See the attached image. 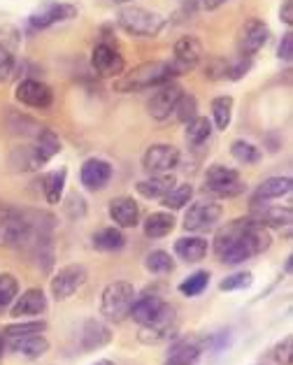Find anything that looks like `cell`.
<instances>
[{
	"label": "cell",
	"instance_id": "1",
	"mask_svg": "<svg viewBox=\"0 0 293 365\" xmlns=\"http://www.w3.org/2000/svg\"><path fill=\"white\" fill-rule=\"evenodd\" d=\"M272 245V235L268 228L256 224L252 217L233 219L219 230L215 237V254L221 263L240 265L254 256L268 252Z\"/></svg>",
	"mask_w": 293,
	"mask_h": 365
},
{
	"label": "cell",
	"instance_id": "2",
	"mask_svg": "<svg viewBox=\"0 0 293 365\" xmlns=\"http://www.w3.org/2000/svg\"><path fill=\"white\" fill-rule=\"evenodd\" d=\"M173 77L175 70L170 66V61H147V63H140L114 79V91L117 93L147 91V88H156L165 82H173Z\"/></svg>",
	"mask_w": 293,
	"mask_h": 365
},
{
	"label": "cell",
	"instance_id": "3",
	"mask_svg": "<svg viewBox=\"0 0 293 365\" xmlns=\"http://www.w3.org/2000/svg\"><path fill=\"white\" fill-rule=\"evenodd\" d=\"M117 24L123 33L133 35V38H156V35L165 29L168 19L163 14L147 10V7L126 5L119 10Z\"/></svg>",
	"mask_w": 293,
	"mask_h": 365
},
{
	"label": "cell",
	"instance_id": "4",
	"mask_svg": "<svg viewBox=\"0 0 293 365\" xmlns=\"http://www.w3.org/2000/svg\"><path fill=\"white\" fill-rule=\"evenodd\" d=\"M135 287L130 282H112L103 289L101 296V314L112 324H121L128 319L133 300H135Z\"/></svg>",
	"mask_w": 293,
	"mask_h": 365
},
{
	"label": "cell",
	"instance_id": "5",
	"mask_svg": "<svg viewBox=\"0 0 293 365\" xmlns=\"http://www.w3.org/2000/svg\"><path fill=\"white\" fill-rule=\"evenodd\" d=\"M180 333V314H177V307H173L170 302H165L163 309L152 319V322L142 324L138 340L147 346H156V344H165L170 342L173 337Z\"/></svg>",
	"mask_w": 293,
	"mask_h": 365
},
{
	"label": "cell",
	"instance_id": "6",
	"mask_svg": "<svg viewBox=\"0 0 293 365\" xmlns=\"http://www.w3.org/2000/svg\"><path fill=\"white\" fill-rule=\"evenodd\" d=\"M61 138L51 128H40L35 135V145L21 149V170H40L42 165H47L56 154H61Z\"/></svg>",
	"mask_w": 293,
	"mask_h": 365
},
{
	"label": "cell",
	"instance_id": "7",
	"mask_svg": "<svg viewBox=\"0 0 293 365\" xmlns=\"http://www.w3.org/2000/svg\"><path fill=\"white\" fill-rule=\"evenodd\" d=\"M205 191L219 195V198H235L245 191V182L237 170L226 165H210L205 173Z\"/></svg>",
	"mask_w": 293,
	"mask_h": 365
},
{
	"label": "cell",
	"instance_id": "8",
	"mask_svg": "<svg viewBox=\"0 0 293 365\" xmlns=\"http://www.w3.org/2000/svg\"><path fill=\"white\" fill-rule=\"evenodd\" d=\"M88 282V270L86 265L82 263H70V265H63L54 277H51L49 282V291L51 296H54V300H68L73 298L75 293L84 287V284Z\"/></svg>",
	"mask_w": 293,
	"mask_h": 365
},
{
	"label": "cell",
	"instance_id": "9",
	"mask_svg": "<svg viewBox=\"0 0 293 365\" xmlns=\"http://www.w3.org/2000/svg\"><path fill=\"white\" fill-rule=\"evenodd\" d=\"M77 14H79V10H77V5H73V3L44 0V3H40L29 14V26L33 31H42V29H49V26H56V24L75 19Z\"/></svg>",
	"mask_w": 293,
	"mask_h": 365
},
{
	"label": "cell",
	"instance_id": "10",
	"mask_svg": "<svg viewBox=\"0 0 293 365\" xmlns=\"http://www.w3.org/2000/svg\"><path fill=\"white\" fill-rule=\"evenodd\" d=\"M221 217H224V207L219 202L212 200H198L189 205L184 215V228L191 230V233H207V230L215 228Z\"/></svg>",
	"mask_w": 293,
	"mask_h": 365
},
{
	"label": "cell",
	"instance_id": "11",
	"mask_svg": "<svg viewBox=\"0 0 293 365\" xmlns=\"http://www.w3.org/2000/svg\"><path fill=\"white\" fill-rule=\"evenodd\" d=\"M270 40V29L268 24L261 19H250L237 33V54L254 58L259 51L268 44Z\"/></svg>",
	"mask_w": 293,
	"mask_h": 365
},
{
	"label": "cell",
	"instance_id": "12",
	"mask_svg": "<svg viewBox=\"0 0 293 365\" xmlns=\"http://www.w3.org/2000/svg\"><path fill=\"white\" fill-rule=\"evenodd\" d=\"M91 68L98 77H114L117 79L121 73H126V61L112 47L110 42H98L91 51Z\"/></svg>",
	"mask_w": 293,
	"mask_h": 365
},
{
	"label": "cell",
	"instance_id": "13",
	"mask_svg": "<svg viewBox=\"0 0 293 365\" xmlns=\"http://www.w3.org/2000/svg\"><path fill=\"white\" fill-rule=\"evenodd\" d=\"M14 98L26 108L33 110H49L54 103V91L49 84L40 82V79H21L14 88Z\"/></svg>",
	"mask_w": 293,
	"mask_h": 365
},
{
	"label": "cell",
	"instance_id": "14",
	"mask_svg": "<svg viewBox=\"0 0 293 365\" xmlns=\"http://www.w3.org/2000/svg\"><path fill=\"white\" fill-rule=\"evenodd\" d=\"M202 56H205L202 42L195 38V35H184V38L175 42V58L170 61L175 75H184V73H189V70L198 68Z\"/></svg>",
	"mask_w": 293,
	"mask_h": 365
},
{
	"label": "cell",
	"instance_id": "15",
	"mask_svg": "<svg viewBox=\"0 0 293 365\" xmlns=\"http://www.w3.org/2000/svg\"><path fill=\"white\" fill-rule=\"evenodd\" d=\"M177 165H180V151L173 145H165V142L152 145L145 151V156H142V168H145L149 175L173 173Z\"/></svg>",
	"mask_w": 293,
	"mask_h": 365
},
{
	"label": "cell",
	"instance_id": "16",
	"mask_svg": "<svg viewBox=\"0 0 293 365\" xmlns=\"http://www.w3.org/2000/svg\"><path fill=\"white\" fill-rule=\"evenodd\" d=\"M182 96V86L177 82H165L161 86H156V91L152 96V101L147 105L149 117L156 121H165L170 119V114L175 112V105Z\"/></svg>",
	"mask_w": 293,
	"mask_h": 365
},
{
	"label": "cell",
	"instance_id": "17",
	"mask_svg": "<svg viewBox=\"0 0 293 365\" xmlns=\"http://www.w3.org/2000/svg\"><path fill=\"white\" fill-rule=\"evenodd\" d=\"M205 351V340L198 337H182L168 351L163 365H195Z\"/></svg>",
	"mask_w": 293,
	"mask_h": 365
},
{
	"label": "cell",
	"instance_id": "18",
	"mask_svg": "<svg viewBox=\"0 0 293 365\" xmlns=\"http://www.w3.org/2000/svg\"><path fill=\"white\" fill-rule=\"evenodd\" d=\"M47 296H44V291L42 289H29V291H24L21 296H16V300L12 302V307H10V317L14 319H26V317H40L47 312Z\"/></svg>",
	"mask_w": 293,
	"mask_h": 365
},
{
	"label": "cell",
	"instance_id": "19",
	"mask_svg": "<svg viewBox=\"0 0 293 365\" xmlns=\"http://www.w3.org/2000/svg\"><path fill=\"white\" fill-rule=\"evenodd\" d=\"M79 180H82L86 191H103L112 180V165L105 158H88L82 165Z\"/></svg>",
	"mask_w": 293,
	"mask_h": 365
},
{
	"label": "cell",
	"instance_id": "20",
	"mask_svg": "<svg viewBox=\"0 0 293 365\" xmlns=\"http://www.w3.org/2000/svg\"><path fill=\"white\" fill-rule=\"evenodd\" d=\"M110 219L117 228H135L140 224V205L130 195L110 200Z\"/></svg>",
	"mask_w": 293,
	"mask_h": 365
},
{
	"label": "cell",
	"instance_id": "21",
	"mask_svg": "<svg viewBox=\"0 0 293 365\" xmlns=\"http://www.w3.org/2000/svg\"><path fill=\"white\" fill-rule=\"evenodd\" d=\"M163 305H165V300L158 296V293L147 291V293H142V296H135V300H133V305H130L128 317L135 324L142 326V324L152 322V319L158 314V312L163 309Z\"/></svg>",
	"mask_w": 293,
	"mask_h": 365
},
{
	"label": "cell",
	"instance_id": "22",
	"mask_svg": "<svg viewBox=\"0 0 293 365\" xmlns=\"http://www.w3.org/2000/svg\"><path fill=\"white\" fill-rule=\"evenodd\" d=\"M112 342V331L108 324L98 322V319H88L82 328V349L84 354H91L96 349H103Z\"/></svg>",
	"mask_w": 293,
	"mask_h": 365
},
{
	"label": "cell",
	"instance_id": "23",
	"mask_svg": "<svg viewBox=\"0 0 293 365\" xmlns=\"http://www.w3.org/2000/svg\"><path fill=\"white\" fill-rule=\"evenodd\" d=\"M210 242L202 235H186L175 242V256L182 258L184 263H198L207 256Z\"/></svg>",
	"mask_w": 293,
	"mask_h": 365
},
{
	"label": "cell",
	"instance_id": "24",
	"mask_svg": "<svg viewBox=\"0 0 293 365\" xmlns=\"http://www.w3.org/2000/svg\"><path fill=\"white\" fill-rule=\"evenodd\" d=\"M7 346L14 351L24 356V359H40L49 351V340L44 337L42 333L40 335H26V337H12V340H7Z\"/></svg>",
	"mask_w": 293,
	"mask_h": 365
},
{
	"label": "cell",
	"instance_id": "25",
	"mask_svg": "<svg viewBox=\"0 0 293 365\" xmlns=\"http://www.w3.org/2000/svg\"><path fill=\"white\" fill-rule=\"evenodd\" d=\"M175 184H177L175 175L173 173H163V175H149L147 180H142V182L135 184V189H138V193L142 195V198L161 200Z\"/></svg>",
	"mask_w": 293,
	"mask_h": 365
},
{
	"label": "cell",
	"instance_id": "26",
	"mask_svg": "<svg viewBox=\"0 0 293 365\" xmlns=\"http://www.w3.org/2000/svg\"><path fill=\"white\" fill-rule=\"evenodd\" d=\"M252 219L256 224H261L263 228H287L291 226V219H293V212L291 207H268V205H263V207H256L254 205V215Z\"/></svg>",
	"mask_w": 293,
	"mask_h": 365
},
{
	"label": "cell",
	"instance_id": "27",
	"mask_svg": "<svg viewBox=\"0 0 293 365\" xmlns=\"http://www.w3.org/2000/svg\"><path fill=\"white\" fill-rule=\"evenodd\" d=\"M293 189V182L291 177H268L259 184V189L254 193V202H261V200H274V198H284L289 195Z\"/></svg>",
	"mask_w": 293,
	"mask_h": 365
},
{
	"label": "cell",
	"instance_id": "28",
	"mask_svg": "<svg viewBox=\"0 0 293 365\" xmlns=\"http://www.w3.org/2000/svg\"><path fill=\"white\" fill-rule=\"evenodd\" d=\"M91 245L98 252H121L126 247V235L121 233V228L117 226H108L96 230L91 235Z\"/></svg>",
	"mask_w": 293,
	"mask_h": 365
},
{
	"label": "cell",
	"instance_id": "29",
	"mask_svg": "<svg viewBox=\"0 0 293 365\" xmlns=\"http://www.w3.org/2000/svg\"><path fill=\"white\" fill-rule=\"evenodd\" d=\"M142 230H145L147 237L161 240L175 230V217L170 215V212H152V215L142 221Z\"/></svg>",
	"mask_w": 293,
	"mask_h": 365
},
{
	"label": "cell",
	"instance_id": "30",
	"mask_svg": "<svg viewBox=\"0 0 293 365\" xmlns=\"http://www.w3.org/2000/svg\"><path fill=\"white\" fill-rule=\"evenodd\" d=\"M66 180H68L66 168H61V170H54V173H47L42 177V191H44V198H47L49 205H58L61 198H63Z\"/></svg>",
	"mask_w": 293,
	"mask_h": 365
},
{
	"label": "cell",
	"instance_id": "31",
	"mask_svg": "<svg viewBox=\"0 0 293 365\" xmlns=\"http://www.w3.org/2000/svg\"><path fill=\"white\" fill-rule=\"evenodd\" d=\"M145 268L147 272L156 274V277H165V274L175 272V258L168 252H163V249H154L145 258Z\"/></svg>",
	"mask_w": 293,
	"mask_h": 365
},
{
	"label": "cell",
	"instance_id": "32",
	"mask_svg": "<svg viewBox=\"0 0 293 365\" xmlns=\"http://www.w3.org/2000/svg\"><path fill=\"white\" fill-rule=\"evenodd\" d=\"M212 121L207 117H193L189 123H186V142L191 147H200L212 138Z\"/></svg>",
	"mask_w": 293,
	"mask_h": 365
},
{
	"label": "cell",
	"instance_id": "33",
	"mask_svg": "<svg viewBox=\"0 0 293 365\" xmlns=\"http://www.w3.org/2000/svg\"><path fill=\"white\" fill-rule=\"evenodd\" d=\"M47 331V322L44 319H31V322H19V324H10L5 326L0 335L5 340H12V337H26V335H40Z\"/></svg>",
	"mask_w": 293,
	"mask_h": 365
},
{
	"label": "cell",
	"instance_id": "34",
	"mask_svg": "<svg viewBox=\"0 0 293 365\" xmlns=\"http://www.w3.org/2000/svg\"><path fill=\"white\" fill-rule=\"evenodd\" d=\"M191 198H193V186L177 182L173 189L161 198V205L165 210H184L186 205L191 202Z\"/></svg>",
	"mask_w": 293,
	"mask_h": 365
},
{
	"label": "cell",
	"instance_id": "35",
	"mask_svg": "<svg viewBox=\"0 0 293 365\" xmlns=\"http://www.w3.org/2000/svg\"><path fill=\"white\" fill-rule=\"evenodd\" d=\"M233 98L230 96H219L212 101V119H215L217 130H226L233 119Z\"/></svg>",
	"mask_w": 293,
	"mask_h": 365
},
{
	"label": "cell",
	"instance_id": "36",
	"mask_svg": "<svg viewBox=\"0 0 293 365\" xmlns=\"http://www.w3.org/2000/svg\"><path fill=\"white\" fill-rule=\"evenodd\" d=\"M230 154H233L235 161L242 163V165H254L263 158L261 149L250 140H233V145H230Z\"/></svg>",
	"mask_w": 293,
	"mask_h": 365
},
{
	"label": "cell",
	"instance_id": "37",
	"mask_svg": "<svg viewBox=\"0 0 293 365\" xmlns=\"http://www.w3.org/2000/svg\"><path fill=\"white\" fill-rule=\"evenodd\" d=\"M207 284H210V272L207 270H195L193 274H189L180 287V293L186 298H195V296H200L202 291L207 289Z\"/></svg>",
	"mask_w": 293,
	"mask_h": 365
},
{
	"label": "cell",
	"instance_id": "38",
	"mask_svg": "<svg viewBox=\"0 0 293 365\" xmlns=\"http://www.w3.org/2000/svg\"><path fill=\"white\" fill-rule=\"evenodd\" d=\"M16 296H19V282L12 272H3L0 274V312L12 307Z\"/></svg>",
	"mask_w": 293,
	"mask_h": 365
},
{
	"label": "cell",
	"instance_id": "39",
	"mask_svg": "<svg viewBox=\"0 0 293 365\" xmlns=\"http://www.w3.org/2000/svg\"><path fill=\"white\" fill-rule=\"evenodd\" d=\"M173 114L177 117V121H182V123H189L193 117H198V101H195V96L182 93L180 101H177V105H175Z\"/></svg>",
	"mask_w": 293,
	"mask_h": 365
},
{
	"label": "cell",
	"instance_id": "40",
	"mask_svg": "<svg viewBox=\"0 0 293 365\" xmlns=\"http://www.w3.org/2000/svg\"><path fill=\"white\" fill-rule=\"evenodd\" d=\"M254 284V274L252 272H235V274H228L226 279H221L219 284V289L221 291H245V289H250Z\"/></svg>",
	"mask_w": 293,
	"mask_h": 365
},
{
	"label": "cell",
	"instance_id": "41",
	"mask_svg": "<svg viewBox=\"0 0 293 365\" xmlns=\"http://www.w3.org/2000/svg\"><path fill=\"white\" fill-rule=\"evenodd\" d=\"M205 75L207 79H212V82H219V79H228V58H219V56H212L207 58L205 63Z\"/></svg>",
	"mask_w": 293,
	"mask_h": 365
},
{
	"label": "cell",
	"instance_id": "42",
	"mask_svg": "<svg viewBox=\"0 0 293 365\" xmlns=\"http://www.w3.org/2000/svg\"><path fill=\"white\" fill-rule=\"evenodd\" d=\"M252 70V58L250 56H235V58H230L228 61V79H242L247 73Z\"/></svg>",
	"mask_w": 293,
	"mask_h": 365
},
{
	"label": "cell",
	"instance_id": "43",
	"mask_svg": "<svg viewBox=\"0 0 293 365\" xmlns=\"http://www.w3.org/2000/svg\"><path fill=\"white\" fill-rule=\"evenodd\" d=\"M14 54L10 47H5V44H0V82H5V79H10L12 73H14Z\"/></svg>",
	"mask_w": 293,
	"mask_h": 365
},
{
	"label": "cell",
	"instance_id": "44",
	"mask_svg": "<svg viewBox=\"0 0 293 365\" xmlns=\"http://www.w3.org/2000/svg\"><path fill=\"white\" fill-rule=\"evenodd\" d=\"M274 361H277L279 365H291V361H293V337L291 335H287L284 340L274 346Z\"/></svg>",
	"mask_w": 293,
	"mask_h": 365
},
{
	"label": "cell",
	"instance_id": "45",
	"mask_svg": "<svg viewBox=\"0 0 293 365\" xmlns=\"http://www.w3.org/2000/svg\"><path fill=\"white\" fill-rule=\"evenodd\" d=\"M277 56H279L282 61H287V63H291V58H293V33H291V31H287V33L282 35Z\"/></svg>",
	"mask_w": 293,
	"mask_h": 365
},
{
	"label": "cell",
	"instance_id": "46",
	"mask_svg": "<svg viewBox=\"0 0 293 365\" xmlns=\"http://www.w3.org/2000/svg\"><path fill=\"white\" fill-rule=\"evenodd\" d=\"M66 210H68V217L70 219H82L86 215L84 198H79V195H73V198H70V205H66Z\"/></svg>",
	"mask_w": 293,
	"mask_h": 365
},
{
	"label": "cell",
	"instance_id": "47",
	"mask_svg": "<svg viewBox=\"0 0 293 365\" xmlns=\"http://www.w3.org/2000/svg\"><path fill=\"white\" fill-rule=\"evenodd\" d=\"M279 19L287 24V26H293V0H284L282 7H279Z\"/></svg>",
	"mask_w": 293,
	"mask_h": 365
},
{
	"label": "cell",
	"instance_id": "48",
	"mask_svg": "<svg viewBox=\"0 0 293 365\" xmlns=\"http://www.w3.org/2000/svg\"><path fill=\"white\" fill-rule=\"evenodd\" d=\"M202 3V7H205V10H217V7H221L226 3V0H200Z\"/></svg>",
	"mask_w": 293,
	"mask_h": 365
},
{
	"label": "cell",
	"instance_id": "49",
	"mask_svg": "<svg viewBox=\"0 0 293 365\" xmlns=\"http://www.w3.org/2000/svg\"><path fill=\"white\" fill-rule=\"evenodd\" d=\"M91 365H117L114 361H108V359H101V361H96V363H91Z\"/></svg>",
	"mask_w": 293,
	"mask_h": 365
},
{
	"label": "cell",
	"instance_id": "50",
	"mask_svg": "<svg viewBox=\"0 0 293 365\" xmlns=\"http://www.w3.org/2000/svg\"><path fill=\"white\" fill-rule=\"evenodd\" d=\"M3 354H5V337L0 335V361H3Z\"/></svg>",
	"mask_w": 293,
	"mask_h": 365
},
{
	"label": "cell",
	"instance_id": "51",
	"mask_svg": "<svg viewBox=\"0 0 293 365\" xmlns=\"http://www.w3.org/2000/svg\"><path fill=\"white\" fill-rule=\"evenodd\" d=\"M114 3H119V5H128V3H133V0H114Z\"/></svg>",
	"mask_w": 293,
	"mask_h": 365
}]
</instances>
